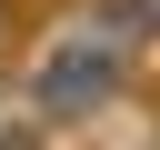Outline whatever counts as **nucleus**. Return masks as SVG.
<instances>
[{"label": "nucleus", "instance_id": "nucleus-1", "mask_svg": "<svg viewBox=\"0 0 160 150\" xmlns=\"http://www.w3.org/2000/svg\"><path fill=\"white\" fill-rule=\"evenodd\" d=\"M110 80H120V50H110V40L50 50V70H40V110H100V100H110Z\"/></svg>", "mask_w": 160, "mask_h": 150}]
</instances>
